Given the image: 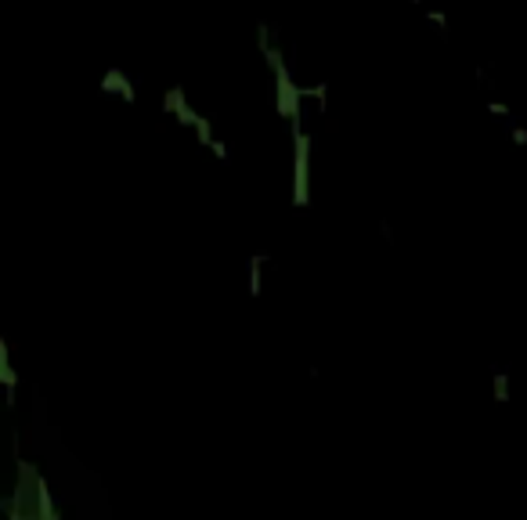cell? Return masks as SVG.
<instances>
[{
	"mask_svg": "<svg viewBox=\"0 0 527 520\" xmlns=\"http://www.w3.org/2000/svg\"><path fill=\"white\" fill-rule=\"evenodd\" d=\"M102 90H105V94H119V98H123L126 105H134V102H137V90H134L131 76H126L123 69H108V73L102 76Z\"/></svg>",
	"mask_w": 527,
	"mask_h": 520,
	"instance_id": "6da1fadb",
	"label": "cell"
},
{
	"mask_svg": "<svg viewBox=\"0 0 527 520\" xmlns=\"http://www.w3.org/2000/svg\"><path fill=\"white\" fill-rule=\"evenodd\" d=\"M0 383H4V398L8 408H15V387H19V372L11 365V354H8V343L0 340Z\"/></svg>",
	"mask_w": 527,
	"mask_h": 520,
	"instance_id": "7a4b0ae2",
	"label": "cell"
}]
</instances>
